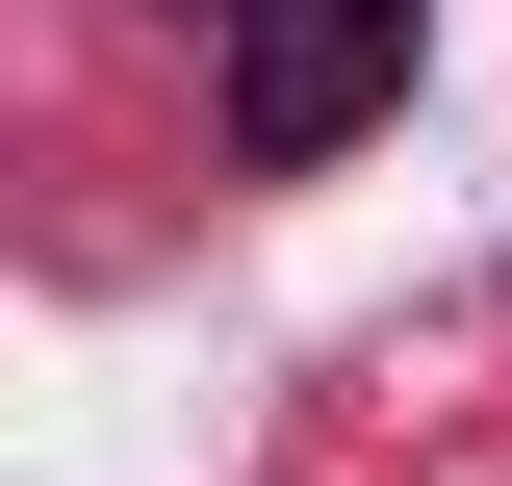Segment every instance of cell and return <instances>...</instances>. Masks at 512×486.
Returning <instances> with one entry per match:
<instances>
[{
	"mask_svg": "<svg viewBox=\"0 0 512 486\" xmlns=\"http://www.w3.org/2000/svg\"><path fill=\"white\" fill-rule=\"evenodd\" d=\"M205 52H231V154H256V180H308V154H359V128L410 103L436 0H205Z\"/></svg>",
	"mask_w": 512,
	"mask_h": 486,
	"instance_id": "obj_1",
	"label": "cell"
}]
</instances>
